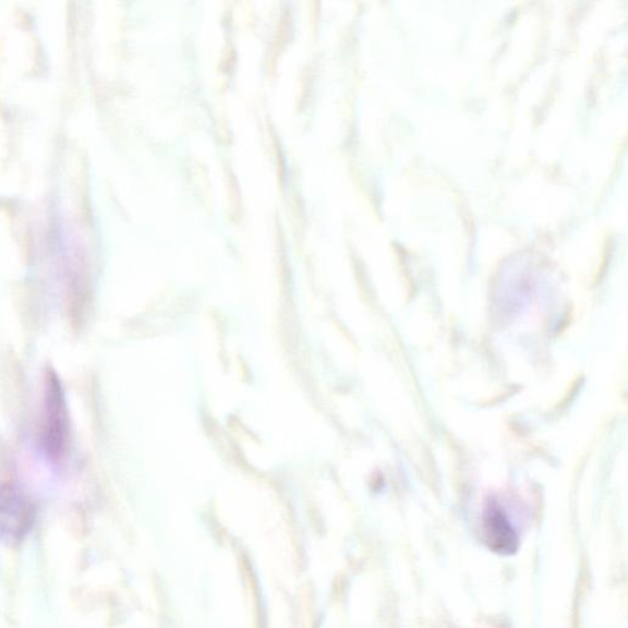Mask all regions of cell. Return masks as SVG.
<instances>
[{
	"mask_svg": "<svg viewBox=\"0 0 628 628\" xmlns=\"http://www.w3.org/2000/svg\"><path fill=\"white\" fill-rule=\"evenodd\" d=\"M71 440V416L62 382L55 371L48 370L45 376L37 448L49 466L59 468L68 458Z\"/></svg>",
	"mask_w": 628,
	"mask_h": 628,
	"instance_id": "obj_1",
	"label": "cell"
},
{
	"mask_svg": "<svg viewBox=\"0 0 628 628\" xmlns=\"http://www.w3.org/2000/svg\"><path fill=\"white\" fill-rule=\"evenodd\" d=\"M37 509L25 490L13 483L0 484V543L17 546L32 532Z\"/></svg>",
	"mask_w": 628,
	"mask_h": 628,
	"instance_id": "obj_2",
	"label": "cell"
},
{
	"mask_svg": "<svg viewBox=\"0 0 628 628\" xmlns=\"http://www.w3.org/2000/svg\"><path fill=\"white\" fill-rule=\"evenodd\" d=\"M485 532L491 548L500 554H510L517 548L518 535L515 527L497 505L490 506L485 516Z\"/></svg>",
	"mask_w": 628,
	"mask_h": 628,
	"instance_id": "obj_3",
	"label": "cell"
}]
</instances>
